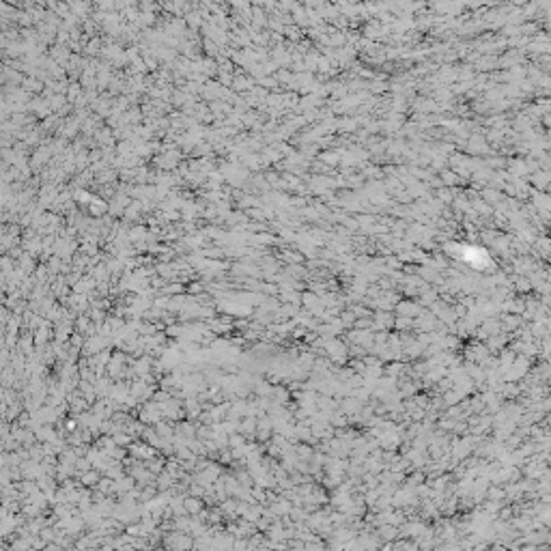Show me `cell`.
<instances>
[{
  "mask_svg": "<svg viewBox=\"0 0 551 551\" xmlns=\"http://www.w3.org/2000/svg\"><path fill=\"white\" fill-rule=\"evenodd\" d=\"M164 545L168 547V551H190L194 547V539L185 532H172L166 534Z\"/></svg>",
  "mask_w": 551,
  "mask_h": 551,
  "instance_id": "obj_1",
  "label": "cell"
},
{
  "mask_svg": "<svg viewBox=\"0 0 551 551\" xmlns=\"http://www.w3.org/2000/svg\"><path fill=\"white\" fill-rule=\"evenodd\" d=\"M426 523L422 521H409V523H403V526L398 528L400 532V539H411V541H418L420 536H422L426 532Z\"/></svg>",
  "mask_w": 551,
  "mask_h": 551,
  "instance_id": "obj_2",
  "label": "cell"
},
{
  "mask_svg": "<svg viewBox=\"0 0 551 551\" xmlns=\"http://www.w3.org/2000/svg\"><path fill=\"white\" fill-rule=\"evenodd\" d=\"M233 543L235 539L229 534V532H220V534H211V545L213 551H231L233 549Z\"/></svg>",
  "mask_w": 551,
  "mask_h": 551,
  "instance_id": "obj_3",
  "label": "cell"
},
{
  "mask_svg": "<svg viewBox=\"0 0 551 551\" xmlns=\"http://www.w3.org/2000/svg\"><path fill=\"white\" fill-rule=\"evenodd\" d=\"M377 539L381 541V543H394V541H398L400 539V532H398V528H394V526H388V523H384V526H379L377 528Z\"/></svg>",
  "mask_w": 551,
  "mask_h": 551,
  "instance_id": "obj_4",
  "label": "cell"
},
{
  "mask_svg": "<svg viewBox=\"0 0 551 551\" xmlns=\"http://www.w3.org/2000/svg\"><path fill=\"white\" fill-rule=\"evenodd\" d=\"M291 504L289 502H284V500H280L278 504H274V515L276 517H287V515H291Z\"/></svg>",
  "mask_w": 551,
  "mask_h": 551,
  "instance_id": "obj_5",
  "label": "cell"
},
{
  "mask_svg": "<svg viewBox=\"0 0 551 551\" xmlns=\"http://www.w3.org/2000/svg\"><path fill=\"white\" fill-rule=\"evenodd\" d=\"M200 508H203V506H200L198 500H187V502H185V510H187V513H192V515L200 513Z\"/></svg>",
  "mask_w": 551,
  "mask_h": 551,
  "instance_id": "obj_6",
  "label": "cell"
},
{
  "mask_svg": "<svg viewBox=\"0 0 551 551\" xmlns=\"http://www.w3.org/2000/svg\"><path fill=\"white\" fill-rule=\"evenodd\" d=\"M377 551H392V543H381Z\"/></svg>",
  "mask_w": 551,
  "mask_h": 551,
  "instance_id": "obj_7",
  "label": "cell"
},
{
  "mask_svg": "<svg viewBox=\"0 0 551 551\" xmlns=\"http://www.w3.org/2000/svg\"><path fill=\"white\" fill-rule=\"evenodd\" d=\"M489 551H508L506 547H502V545H497V543H493V545L489 547Z\"/></svg>",
  "mask_w": 551,
  "mask_h": 551,
  "instance_id": "obj_8",
  "label": "cell"
},
{
  "mask_svg": "<svg viewBox=\"0 0 551 551\" xmlns=\"http://www.w3.org/2000/svg\"><path fill=\"white\" fill-rule=\"evenodd\" d=\"M534 551H549V545H539V547H534Z\"/></svg>",
  "mask_w": 551,
  "mask_h": 551,
  "instance_id": "obj_9",
  "label": "cell"
},
{
  "mask_svg": "<svg viewBox=\"0 0 551 551\" xmlns=\"http://www.w3.org/2000/svg\"><path fill=\"white\" fill-rule=\"evenodd\" d=\"M69 551H95V549H78V547H74V549H69Z\"/></svg>",
  "mask_w": 551,
  "mask_h": 551,
  "instance_id": "obj_10",
  "label": "cell"
},
{
  "mask_svg": "<svg viewBox=\"0 0 551 551\" xmlns=\"http://www.w3.org/2000/svg\"><path fill=\"white\" fill-rule=\"evenodd\" d=\"M325 551H334V549H325Z\"/></svg>",
  "mask_w": 551,
  "mask_h": 551,
  "instance_id": "obj_11",
  "label": "cell"
}]
</instances>
